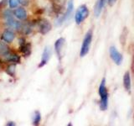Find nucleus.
<instances>
[{"label":"nucleus","mask_w":134,"mask_h":126,"mask_svg":"<svg viewBox=\"0 0 134 126\" xmlns=\"http://www.w3.org/2000/svg\"><path fill=\"white\" fill-rule=\"evenodd\" d=\"M99 95L100 98V108L102 110H106L108 106V92L106 87V80L102 79L99 87Z\"/></svg>","instance_id":"f257e3e1"},{"label":"nucleus","mask_w":134,"mask_h":126,"mask_svg":"<svg viewBox=\"0 0 134 126\" xmlns=\"http://www.w3.org/2000/svg\"><path fill=\"white\" fill-rule=\"evenodd\" d=\"M91 41H92V32L91 31H88L86 33V35H85V38H84L83 42H82L81 53H80V55H81V57L85 56L86 55H87V53L89 52L90 45L91 44Z\"/></svg>","instance_id":"f03ea898"},{"label":"nucleus","mask_w":134,"mask_h":126,"mask_svg":"<svg viewBox=\"0 0 134 126\" xmlns=\"http://www.w3.org/2000/svg\"><path fill=\"white\" fill-rule=\"evenodd\" d=\"M88 15H89V9H88L86 5H81V7H79L76 13H75V22H76L77 24H81L87 18Z\"/></svg>","instance_id":"7ed1b4c3"},{"label":"nucleus","mask_w":134,"mask_h":126,"mask_svg":"<svg viewBox=\"0 0 134 126\" xmlns=\"http://www.w3.org/2000/svg\"><path fill=\"white\" fill-rule=\"evenodd\" d=\"M109 52H110V56L111 58V60L114 61L116 65H121V62H122V56L121 54L116 49L114 46H111L110 50H109Z\"/></svg>","instance_id":"20e7f679"},{"label":"nucleus","mask_w":134,"mask_h":126,"mask_svg":"<svg viewBox=\"0 0 134 126\" xmlns=\"http://www.w3.org/2000/svg\"><path fill=\"white\" fill-rule=\"evenodd\" d=\"M39 28H40V33L45 35V34H47L50 29H51V24H50V23L49 22V21L43 19L40 22Z\"/></svg>","instance_id":"39448f33"},{"label":"nucleus","mask_w":134,"mask_h":126,"mask_svg":"<svg viewBox=\"0 0 134 126\" xmlns=\"http://www.w3.org/2000/svg\"><path fill=\"white\" fill-rule=\"evenodd\" d=\"M14 32H12L11 30H8V29H7V30H5L2 35V40L3 41L7 42V43H11V42L14 40Z\"/></svg>","instance_id":"423d86ee"},{"label":"nucleus","mask_w":134,"mask_h":126,"mask_svg":"<svg viewBox=\"0 0 134 126\" xmlns=\"http://www.w3.org/2000/svg\"><path fill=\"white\" fill-rule=\"evenodd\" d=\"M105 3H106V0H97L94 8V14L96 17H98L100 14L105 6Z\"/></svg>","instance_id":"0eeeda50"},{"label":"nucleus","mask_w":134,"mask_h":126,"mask_svg":"<svg viewBox=\"0 0 134 126\" xmlns=\"http://www.w3.org/2000/svg\"><path fill=\"white\" fill-rule=\"evenodd\" d=\"M14 14L17 19H19L20 20H24L27 18V13L25 11L24 8H16L14 12Z\"/></svg>","instance_id":"6e6552de"},{"label":"nucleus","mask_w":134,"mask_h":126,"mask_svg":"<svg viewBox=\"0 0 134 126\" xmlns=\"http://www.w3.org/2000/svg\"><path fill=\"white\" fill-rule=\"evenodd\" d=\"M65 45V40L63 38H60L59 40H56L55 44H54V48H55V51L58 55L59 58L61 57V52H62V48Z\"/></svg>","instance_id":"1a4fd4ad"},{"label":"nucleus","mask_w":134,"mask_h":126,"mask_svg":"<svg viewBox=\"0 0 134 126\" xmlns=\"http://www.w3.org/2000/svg\"><path fill=\"white\" fill-rule=\"evenodd\" d=\"M123 86L127 91H130V89H131L132 82H131V77H130L129 71H127L123 76Z\"/></svg>","instance_id":"9d476101"},{"label":"nucleus","mask_w":134,"mask_h":126,"mask_svg":"<svg viewBox=\"0 0 134 126\" xmlns=\"http://www.w3.org/2000/svg\"><path fill=\"white\" fill-rule=\"evenodd\" d=\"M50 55H51V51H50L49 48L46 47L44 50L43 55H42V60H41V63L40 64V66H43L47 63L50 57Z\"/></svg>","instance_id":"9b49d317"},{"label":"nucleus","mask_w":134,"mask_h":126,"mask_svg":"<svg viewBox=\"0 0 134 126\" xmlns=\"http://www.w3.org/2000/svg\"><path fill=\"white\" fill-rule=\"evenodd\" d=\"M73 8H74L73 2H72V0H70V1L68 3V7H67V10L65 12V15L63 16V18L61 19V21H64V20L67 19L68 18H70V16L71 15V14H72Z\"/></svg>","instance_id":"f8f14e48"},{"label":"nucleus","mask_w":134,"mask_h":126,"mask_svg":"<svg viewBox=\"0 0 134 126\" xmlns=\"http://www.w3.org/2000/svg\"><path fill=\"white\" fill-rule=\"evenodd\" d=\"M3 56H5V59L8 61H13V62H19V57L15 54H12L10 52H8L6 55H4Z\"/></svg>","instance_id":"ddd939ff"},{"label":"nucleus","mask_w":134,"mask_h":126,"mask_svg":"<svg viewBox=\"0 0 134 126\" xmlns=\"http://www.w3.org/2000/svg\"><path fill=\"white\" fill-rule=\"evenodd\" d=\"M8 52H9L8 45L5 43H3V42L0 41V56H4Z\"/></svg>","instance_id":"4468645a"},{"label":"nucleus","mask_w":134,"mask_h":126,"mask_svg":"<svg viewBox=\"0 0 134 126\" xmlns=\"http://www.w3.org/2000/svg\"><path fill=\"white\" fill-rule=\"evenodd\" d=\"M19 3H20L19 0H8V4H9L10 8H12L18 7Z\"/></svg>","instance_id":"2eb2a0df"},{"label":"nucleus","mask_w":134,"mask_h":126,"mask_svg":"<svg viewBox=\"0 0 134 126\" xmlns=\"http://www.w3.org/2000/svg\"><path fill=\"white\" fill-rule=\"evenodd\" d=\"M40 113L39 112H36L35 113V116H34V124H38L40 123Z\"/></svg>","instance_id":"dca6fc26"},{"label":"nucleus","mask_w":134,"mask_h":126,"mask_svg":"<svg viewBox=\"0 0 134 126\" xmlns=\"http://www.w3.org/2000/svg\"><path fill=\"white\" fill-rule=\"evenodd\" d=\"M8 73L11 75V76H14V71H15V66L14 65H10L8 67Z\"/></svg>","instance_id":"f3484780"},{"label":"nucleus","mask_w":134,"mask_h":126,"mask_svg":"<svg viewBox=\"0 0 134 126\" xmlns=\"http://www.w3.org/2000/svg\"><path fill=\"white\" fill-rule=\"evenodd\" d=\"M116 1V0H109V2H110V4H111H111L114 3Z\"/></svg>","instance_id":"a211bd4d"}]
</instances>
